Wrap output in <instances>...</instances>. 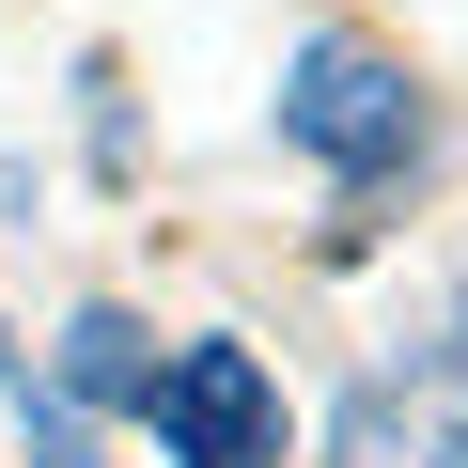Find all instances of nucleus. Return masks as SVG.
<instances>
[{
  "label": "nucleus",
  "instance_id": "3",
  "mask_svg": "<svg viewBox=\"0 0 468 468\" xmlns=\"http://www.w3.org/2000/svg\"><path fill=\"white\" fill-rule=\"evenodd\" d=\"M328 468H468V421L437 406V390H344V421H328Z\"/></svg>",
  "mask_w": 468,
  "mask_h": 468
},
{
  "label": "nucleus",
  "instance_id": "5",
  "mask_svg": "<svg viewBox=\"0 0 468 468\" xmlns=\"http://www.w3.org/2000/svg\"><path fill=\"white\" fill-rule=\"evenodd\" d=\"M32 468H94V437H79V406H63V390L32 406Z\"/></svg>",
  "mask_w": 468,
  "mask_h": 468
},
{
  "label": "nucleus",
  "instance_id": "6",
  "mask_svg": "<svg viewBox=\"0 0 468 468\" xmlns=\"http://www.w3.org/2000/svg\"><path fill=\"white\" fill-rule=\"evenodd\" d=\"M0 359H16V344H0Z\"/></svg>",
  "mask_w": 468,
  "mask_h": 468
},
{
  "label": "nucleus",
  "instance_id": "4",
  "mask_svg": "<svg viewBox=\"0 0 468 468\" xmlns=\"http://www.w3.org/2000/svg\"><path fill=\"white\" fill-rule=\"evenodd\" d=\"M156 375H172V359H156L141 313H79V328H63V406H141V421H156Z\"/></svg>",
  "mask_w": 468,
  "mask_h": 468
},
{
  "label": "nucleus",
  "instance_id": "1",
  "mask_svg": "<svg viewBox=\"0 0 468 468\" xmlns=\"http://www.w3.org/2000/svg\"><path fill=\"white\" fill-rule=\"evenodd\" d=\"M282 141L313 156V172H344V203H375L390 172H421V79L390 63V48H359V32H313L297 63H282Z\"/></svg>",
  "mask_w": 468,
  "mask_h": 468
},
{
  "label": "nucleus",
  "instance_id": "2",
  "mask_svg": "<svg viewBox=\"0 0 468 468\" xmlns=\"http://www.w3.org/2000/svg\"><path fill=\"white\" fill-rule=\"evenodd\" d=\"M156 437H172V468H282V375L250 344H187L156 375Z\"/></svg>",
  "mask_w": 468,
  "mask_h": 468
}]
</instances>
